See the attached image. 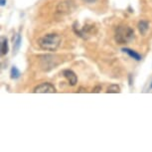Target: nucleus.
I'll use <instances>...</instances> for the list:
<instances>
[{
    "instance_id": "obj_12",
    "label": "nucleus",
    "mask_w": 152,
    "mask_h": 152,
    "mask_svg": "<svg viewBox=\"0 0 152 152\" xmlns=\"http://www.w3.org/2000/svg\"><path fill=\"white\" fill-rule=\"evenodd\" d=\"M107 94H119L120 93V88L117 85H111L107 88Z\"/></svg>"
},
{
    "instance_id": "obj_8",
    "label": "nucleus",
    "mask_w": 152,
    "mask_h": 152,
    "mask_svg": "<svg viewBox=\"0 0 152 152\" xmlns=\"http://www.w3.org/2000/svg\"><path fill=\"white\" fill-rule=\"evenodd\" d=\"M137 28H138L139 30V33L141 34V35L144 36L146 33H147V31L149 30V23L147 21H144V20H142V21H140L138 23V25H137Z\"/></svg>"
},
{
    "instance_id": "obj_14",
    "label": "nucleus",
    "mask_w": 152,
    "mask_h": 152,
    "mask_svg": "<svg viewBox=\"0 0 152 152\" xmlns=\"http://www.w3.org/2000/svg\"><path fill=\"white\" fill-rule=\"evenodd\" d=\"M78 93H87V90H86L85 88L81 87V88H79V90H78Z\"/></svg>"
},
{
    "instance_id": "obj_11",
    "label": "nucleus",
    "mask_w": 152,
    "mask_h": 152,
    "mask_svg": "<svg viewBox=\"0 0 152 152\" xmlns=\"http://www.w3.org/2000/svg\"><path fill=\"white\" fill-rule=\"evenodd\" d=\"M13 46H14V52H17V51L19 50V48H20V46H21V35L20 34H18L16 37V39L14 40L13 39Z\"/></svg>"
},
{
    "instance_id": "obj_13",
    "label": "nucleus",
    "mask_w": 152,
    "mask_h": 152,
    "mask_svg": "<svg viewBox=\"0 0 152 152\" xmlns=\"http://www.w3.org/2000/svg\"><path fill=\"white\" fill-rule=\"evenodd\" d=\"M102 91V86H96V88H93V91H91V93H94V94H96V93H99V91Z\"/></svg>"
},
{
    "instance_id": "obj_3",
    "label": "nucleus",
    "mask_w": 152,
    "mask_h": 152,
    "mask_svg": "<svg viewBox=\"0 0 152 152\" xmlns=\"http://www.w3.org/2000/svg\"><path fill=\"white\" fill-rule=\"evenodd\" d=\"M40 58H41V68L44 71L52 70L53 68H56V66L59 64L57 62V59H55L54 56L45 55V56H41Z\"/></svg>"
},
{
    "instance_id": "obj_16",
    "label": "nucleus",
    "mask_w": 152,
    "mask_h": 152,
    "mask_svg": "<svg viewBox=\"0 0 152 152\" xmlns=\"http://www.w3.org/2000/svg\"><path fill=\"white\" fill-rule=\"evenodd\" d=\"M5 3H6V0H0V4H1V6H4Z\"/></svg>"
},
{
    "instance_id": "obj_9",
    "label": "nucleus",
    "mask_w": 152,
    "mask_h": 152,
    "mask_svg": "<svg viewBox=\"0 0 152 152\" xmlns=\"http://www.w3.org/2000/svg\"><path fill=\"white\" fill-rule=\"evenodd\" d=\"M9 51V46H8V40L6 38H3L2 39V42H1V55L4 56L6 55Z\"/></svg>"
},
{
    "instance_id": "obj_17",
    "label": "nucleus",
    "mask_w": 152,
    "mask_h": 152,
    "mask_svg": "<svg viewBox=\"0 0 152 152\" xmlns=\"http://www.w3.org/2000/svg\"><path fill=\"white\" fill-rule=\"evenodd\" d=\"M150 90H152V82H151V84H150Z\"/></svg>"
},
{
    "instance_id": "obj_1",
    "label": "nucleus",
    "mask_w": 152,
    "mask_h": 152,
    "mask_svg": "<svg viewBox=\"0 0 152 152\" xmlns=\"http://www.w3.org/2000/svg\"><path fill=\"white\" fill-rule=\"evenodd\" d=\"M61 42L62 38L58 34H47L39 39L38 44L42 50L54 52L60 47Z\"/></svg>"
},
{
    "instance_id": "obj_15",
    "label": "nucleus",
    "mask_w": 152,
    "mask_h": 152,
    "mask_svg": "<svg viewBox=\"0 0 152 152\" xmlns=\"http://www.w3.org/2000/svg\"><path fill=\"white\" fill-rule=\"evenodd\" d=\"M85 2H87L88 4H91V3H94V2H96V0H84Z\"/></svg>"
},
{
    "instance_id": "obj_7",
    "label": "nucleus",
    "mask_w": 152,
    "mask_h": 152,
    "mask_svg": "<svg viewBox=\"0 0 152 152\" xmlns=\"http://www.w3.org/2000/svg\"><path fill=\"white\" fill-rule=\"evenodd\" d=\"M122 52H124L127 54L128 56L130 57V58H132L134 59L135 61H140L141 60V55H139L138 53L135 52V51H133V50H131V49L129 48H122Z\"/></svg>"
},
{
    "instance_id": "obj_6",
    "label": "nucleus",
    "mask_w": 152,
    "mask_h": 152,
    "mask_svg": "<svg viewBox=\"0 0 152 152\" xmlns=\"http://www.w3.org/2000/svg\"><path fill=\"white\" fill-rule=\"evenodd\" d=\"M71 5H73V3H72L71 1L61 2V3L58 5L57 10L61 13H70L72 12V10H73V9H71Z\"/></svg>"
},
{
    "instance_id": "obj_2",
    "label": "nucleus",
    "mask_w": 152,
    "mask_h": 152,
    "mask_svg": "<svg viewBox=\"0 0 152 152\" xmlns=\"http://www.w3.org/2000/svg\"><path fill=\"white\" fill-rule=\"evenodd\" d=\"M116 43L118 44H127L134 39V31L129 26H118L115 30L114 35Z\"/></svg>"
},
{
    "instance_id": "obj_4",
    "label": "nucleus",
    "mask_w": 152,
    "mask_h": 152,
    "mask_svg": "<svg viewBox=\"0 0 152 152\" xmlns=\"http://www.w3.org/2000/svg\"><path fill=\"white\" fill-rule=\"evenodd\" d=\"M56 88L54 87V85L50 84V83H43V84L37 86L34 88L33 93L35 94H55L56 93Z\"/></svg>"
},
{
    "instance_id": "obj_10",
    "label": "nucleus",
    "mask_w": 152,
    "mask_h": 152,
    "mask_svg": "<svg viewBox=\"0 0 152 152\" xmlns=\"http://www.w3.org/2000/svg\"><path fill=\"white\" fill-rule=\"evenodd\" d=\"M10 75H11L10 77H11V79H12V80H17V79L20 78V76H21V73H20V71L16 67H12V68H11Z\"/></svg>"
},
{
    "instance_id": "obj_5",
    "label": "nucleus",
    "mask_w": 152,
    "mask_h": 152,
    "mask_svg": "<svg viewBox=\"0 0 152 152\" xmlns=\"http://www.w3.org/2000/svg\"><path fill=\"white\" fill-rule=\"evenodd\" d=\"M63 75L67 81L69 82V85L70 86H76L77 83H78V77L77 75L74 73L72 70H64L63 71Z\"/></svg>"
}]
</instances>
